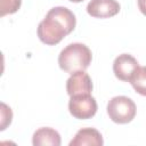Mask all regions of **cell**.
Listing matches in <instances>:
<instances>
[{
	"instance_id": "8992f818",
	"label": "cell",
	"mask_w": 146,
	"mask_h": 146,
	"mask_svg": "<svg viewBox=\"0 0 146 146\" xmlns=\"http://www.w3.org/2000/svg\"><path fill=\"white\" fill-rule=\"evenodd\" d=\"M120 8L116 0H91L87 5V13L91 17L108 18L119 14Z\"/></svg>"
},
{
	"instance_id": "6da1fadb",
	"label": "cell",
	"mask_w": 146,
	"mask_h": 146,
	"mask_svg": "<svg viewBox=\"0 0 146 146\" xmlns=\"http://www.w3.org/2000/svg\"><path fill=\"white\" fill-rule=\"evenodd\" d=\"M75 24V16L68 8L62 6L54 7L40 22L38 36L43 43L55 46L74 30Z\"/></svg>"
},
{
	"instance_id": "3957f363",
	"label": "cell",
	"mask_w": 146,
	"mask_h": 146,
	"mask_svg": "<svg viewBox=\"0 0 146 146\" xmlns=\"http://www.w3.org/2000/svg\"><path fill=\"white\" fill-rule=\"evenodd\" d=\"M137 107L135 102L127 96H115L107 104V114L110 119L119 124L131 122L136 116Z\"/></svg>"
},
{
	"instance_id": "5b68a950",
	"label": "cell",
	"mask_w": 146,
	"mask_h": 146,
	"mask_svg": "<svg viewBox=\"0 0 146 146\" xmlns=\"http://www.w3.org/2000/svg\"><path fill=\"white\" fill-rule=\"evenodd\" d=\"M138 66L139 64L135 57L129 54H121L114 59L113 72L119 80L129 82Z\"/></svg>"
},
{
	"instance_id": "4fadbf2b",
	"label": "cell",
	"mask_w": 146,
	"mask_h": 146,
	"mask_svg": "<svg viewBox=\"0 0 146 146\" xmlns=\"http://www.w3.org/2000/svg\"><path fill=\"white\" fill-rule=\"evenodd\" d=\"M138 8L146 16V0H138Z\"/></svg>"
},
{
	"instance_id": "30bf717a",
	"label": "cell",
	"mask_w": 146,
	"mask_h": 146,
	"mask_svg": "<svg viewBox=\"0 0 146 146\" xmlns=\"http://www.w3.org/2000/svg\"><path fill=\"white\" fill-rule=\"evenodd\" d=\"M129 82L136 92L146 96V66H138Z\"/></svg>"
},
{
	"instance_id": "7a4b0ae2",
	"label": "cell",
	"mask_w": 146,
	"mask_h": 146,
	"mask_svg": "<svg viewBox=\"0 0 146 146\" xmlns=\"http://www.w3.org/2000/svg\"><path fill=\"white\" fill-rule=\"evenodd\" d=\"M92 59L91 50L83 43H71L66 46L58 56L59 67L73 74L78 71H84L89 67Z\"/></svg>"
},
{
	"instance_id": "277c9868",
	"label": "cell",
	"mask_w": 146,
	"mask_h": 146,
	"mask_svg": "<svg viewBox=\"0 0 146 146\" xmlns=\"http://www.w3.org/2000/svg\"><path fill=\"white\" fill-rule=\"evenodd\" d=\"M68 111L75 119H91L97 112L96 99L90 94H79L71 96L68 102Z\"/></svg>"
},
{
	"instance_id": "5bb4252c",
	"label": "cell",
	"mask_w": 146,
	"mask_h": 146,
	"mask_svg": "<svg viewBox=\"0 0 146 146\" xmlns=\"http://www.w3.org/2000/svg\"><path fill=\"white\" fill-rule=\"evenodd\" d=\"M70 1H72V2H81L83 0H70Z\"/></svg>"
},
{
	"instance_id": "52a82bcc",
	"label": "cell",
	"mask_w": 146,
	"mask_h": 146,
	"mask_svg": "<svg viewBox=\"0 0 146 146\" xmlns=\"http://www.w3.org/2000/svg\"><path fill=\"white\" fill-rule=\"evenodd\" d=\"M66 91L70 97L79 94H91L92 82L89 74L84 71H78L71 74L66 81Z\"/></svg>"
},
{
	"instance_id": "9c48e42d",
	"label": "cell",
	"mask_w": 146,
	"mask_h": 146,
	"mask_svg": "<svg viewBox=\"0 0 146 146\" xmlns=\"http://www.w3.org/2000/svg\"><path fill=\"white\" fill-rule=\"evenodd\" d=\"M32 143L34 146H59L60 145V135L52 128H40L38 129L32 137Z\"/></svg>"
},
{
	"instance_id": "8fae6325",
	"label": "cell",
	"mask_w": 146,
	"mask_h": 146,
	"mask_svg": "<svg viewBox=\"0 0 146 146\" xmlns=\"http://www.w3.org/2000/svg\"><path fill=\"white\" fill-rule=\"evenodd\" d=\"M22 5V0H0V16L16 13Z\"/></svg>"
},
{
	"instance_id": "7c38bea8",
	"label": "cell",
	"mask_w": 146,
	"mask_h": 146,
	"mask_svg": "<svg viewBox=\"0 0 146 146\" xmlns=\"http://www.w3.org/2000/svg\"><path fill=\"white\" fill-rule=\"evenodd\" d=\"M13 113L10 107H8L5 103H1V130H5L7 125L11 123Z\"/></svg>"
},
{
	"instance_id": "ba28073f",
	"label": "cell",
	"mask_w": 146,
	"mask_h": 146,
	"mask_svg": "<svg viewBox=\"0 0 146 146\" xmlns=\"http://www.w3.org/2000/svg\"><path fill=\"white\" fill-rule=\"evenodd\" d=\"M103 143V137L98 130L94 128H83L75 133L74 138L70 143V146H102Z\"/></svg>"
}]
</instances>
